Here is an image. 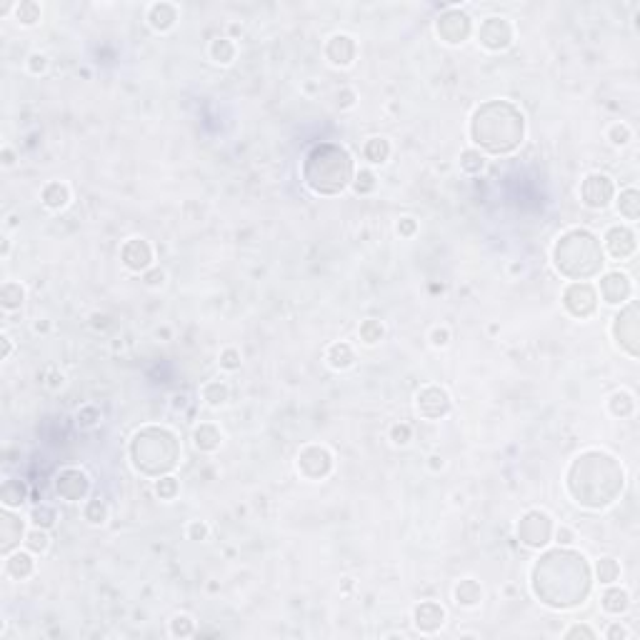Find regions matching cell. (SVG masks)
<instances>
[{"label":"cell","mask_w":640,"mask_h":640,"mask_svg":"<svg viewBox=\"0 0 640 640\" xmlns=\"http://www.w3.org/2000/svg\"><path fill=\"white\" fill-rule=\"evenodd\" d=\"M176 20H178V10H176V6H170V3H156V6H151V10H148V23H151V28L158 30V33L170 30V28L176 26Z\"/></svg>","instance_id":"22"},{"label":"cell","mask_w":640,"mask_h":640,"mask_svg":"<svg viewBox=\"0 0 640 640\" xmlns=\"http://www.w3.org/2000/svg\"><path fill=\"white\" fill-rule=\"evenodd\" d=\"M35 330H38V333L40 330H48V323H35Z\"/></svg>","instance_id":"63"},{"label":"cell","mask_w":640,"mask_h":640,"mask_svg":"<svg viewBox=\"0 0 640 640\" xmlns=\"http://www.w3.org/2000/svg\"><path fill=\"white\" fill-rule=\"evenodd\" d=\"M35 573V561L30 553H23V550H15V553H8L6 556V575L13 578V581H26Z\"/></svg>","instance_id":"21"},{"label":"cell","mask_w":640,"mask_h":640,"mask_svg":"<svg viewBox=\"0 0 640 640\" xmlns=\"http://www.w3.org/2000/svg\"><path fill=\"white\" fill-rule=\"evenodd\" d=\"M108 505H105V500H100V498H93V500H88V505H85V520L91 523V525H103L105 520H108Z\"/></svg>","instance_id":"37"},{"label":"cell","mask_w":640,"mask_h":640,"mask_svg":"<svg viewBox=\"0 0 640 640\" xmlns=\"http://www.w3.org/2000/svg\"><path fill=\"white\" fill-rule=\"evenodd\" d=\"M193 633H196V621H193L190 615L180 613L170 621V635H176V638H190Z\"/></svg>","instance_id":"40"},{"label":"cell","mask_w":640,"mask_h":640,"mask_svg":"<svg viewBox=\"0 0 640 640\" xmlns=\"http://www.w3.org/2000/svg\"><path fill=\"white\" fill-rule=\"evenodd\" d=\"M415 405H418V413L423 418L438 420L451 413V395H448V390H443L438 386H428L418 393Z\"/></svg>","instance_id":"11"},{"label":"cell","mask_w":640,"mask_h":640,"mask_svg":"<svg viewBox=\"0 0 640 640\" xmlns=\"http://www.w3.org/2000/svg\"><path fill=\"white\" fill-rule=\"evenodd\" d=\"M563 305L570 315L575 318H588L595 313L598 308V295H595V288L585 281H575L570 283L565 290H563Z\"/></svg>","instance_id":"8"},{"label":"cell","mask_w":640,"mask_h":640,"mask_svg":"<svg viewBox=\"0 0 640 640\" xmlns=\"http://www.w3.org/2000/svg\"><path fill=\"white\" fill-rule=\"evenodd\" d=\"M608 411L613 413L615 418H628V415H633V411H635V398L628 390L613 393L610 400H608Z\"/></svg>","instance_id":"31"},{"label":"cell","mask_w":640,"mask_h":640,"mask_svg":"<svg viewBox=\"0 0 640 640\" xmlns=\"http://www.w3.org/2000/svg\"><path fill=\"white\" fill-rule=\"evenodd\" d=\"M111 326V318L100 313H93V328H108Z\"/></svg>","instance_id":"58"},{"label":"cell","mask_w":640,"mask_h":640,"mask_svg":"<svg viewBox=\"0 0 640 640\" xmlns=\"http://www.w3.org/2000/svg\"><path fill=\"white\" fill-rule=\"evenodd\" d=\"M15 18H18L20 26H35L40 20V6L33 0H26L15 8Z\"/></svg>","instance_id":"39"},{"label":"cell","mask_w":640,"mask_h":640,"mask_svg":"<svg viewBox=\"0 0 640 640\" xmlns=\"http://www.w3.org/2000/svg\"><path fill=\"white\" fill-rule=\"evenodd\" d=\"M338 105H340V108H353V105H355V93L353 91H340L338 93Z\"/></svg>","instance_id":"57"},{"label":"cell","mask_w":640,"mask_h":640,"mask_svg":"<svg viewBox=\"0 0 640 640\" xmlns=\"http://www.w3.org/2000/svg\"><path fill=\"white\" fill-rule=\"evenodd\" d=\"M30 520H33L35 528L50 530L53 525H55V520H58V516H55V510H53L50 505H35V508L30 510Z\"/></svg>","instance_id":"38"},{"label":"cell","mask_w":640,"mask_h":640,"mask_svg":"<svg viewBox=\"0 0 640 640\" xmlns=\"http://www.w3.org/2000/svg\"><path fill=\"white\" fill-rule=\"evenodd\" d=\"M523 131H525V123H523V115L510 105V111L505 113L503 123H493V118L488 115V111L478 108L473 113L471 120V135L473 143L485 148L490 153H510L516 151L523 140Z\"/></svg>","instance_id":"5"},{"label":"cell","mask_w":640,"mask_h":640,"mask_svg":"<svg viewBox=\"0 0 640 640\" xmlns=\"http://www.w3.org/2000/svg\"><path fill=\"white\" fill-rule=\"evenodd\" d=\"M518 538L528 548H545L553 538V520L545 510H528L518 523Z\"/></svg>","instance_id":"6"},{"label":"cell","mask_w":640,"mask_h":640,"mask_svg":"<svg viewBox=\"0 0 640 640\" xmlns=\"http://www.w3.org/2000/svg\"><path fill=\"white\" fill-rule=\"evenodd\" d=\"M100 420V411L98 408H93V405H85V408H80L78 411V423L80 428H93V425Z\"/></svg>","instance_id":"46"},{"label":"cell","mask_w":640,"mask_h":640,"mask_svg":"<svg viewBox=\"0 0 640 640\" xmlns=\"http://www.w3.org/2000/svg\"><path fill=\"white\" fill-rule=\"evenodd\" d=\"M46 68H48V58L43 55V53H33V55L28 58V70L33 73V75L46 73Z\"/></svg>","instance_id":"50"},{"label":"cell","mask_w":640,"mask_h":640,"mask_svg":"<svg viewBox=\"0 0 640 640\" xmlns=\"http://www.w3.org/2000/svg\"><path fill=\"white\" fill-rule=\"evenodd\" d=\"M326 55L333 66H340V68L350 66L355 60V40L350 38V35H343V33L333 35V38L328 40Z\"/></svg>","instance_id":"20"},{"label":"cell","mask_w":640,"mask_h":640,"mask_svg":"<svg viewBox=\"0 0 640 640\" xmlns=\"http://www.w3.org/2000/svg\"><path fill=\"white\" fill-rule=\"evenodd\" d=\"M210 58L220 63V66H230L236 60V46L230 38H218L210 43Z\"/></svg>","instance_id":"33"},{"label":"cell","mask_w":640,"mask_h":640,"mask_svg":"<svg viewBox=\"0 0 640 640\" xmlns=\"http://www.w3.org/2000/svg\"><path fill=\"white\" fill-rule=\"evenodd\" d=\"M460 168H463L465 173H471V176H478V173L485 168V158L478 151H463L460 153Z\"/></svg>","instance_id":"42"},{"label":"cell","mask_w":640,"mask_h":640,"mask_svg":"<svg viewBox=\"0 0 640 640\" xmlns=\"http://www.w3.org/2000/svg\"><path fill=\"white\" fill-rule=\"evenodd\" d=\"M635 315H638V308L630 303L623 313H618L613 318L615 343H618L628 355H633V358L638 355V320H635Z\"/></svg>","instance_id":"10"},{"label":"cell","mask_w":640,"mask_h":640,"mask_svg":"<svg viewBox=\"0 0 640 640\" xmlns=\"http://www.w3.org/2000/svg\"><path fill=\"white\" fill-rule=\"evenodd\" d=\"M556 540L561 543V545H570V543L575 540L573 530H570V528H565V525H561V528L556 530Z\"/></svg>","instance_id":"55"},{"label":"cell","mask_w":640,"mask_h":640,"mask_svg":"<svg viewBox=\"0 0 640 640\" xmlns=\"http://www.w3.org/2000/svg\"><path fill=\"white\" fill-rule=\"evenodd\" d=\"M0 500H3V505L10 510L20 508V505L28 500V485L23 483V480H18V478H10V480H6L3 488H0Z\"/></svg>","instance_id":"26"},{"label":"cell","mask_w":640,"mask_h":640,"mask_svg":"<svg viewBox=\"0 0 640 640\" xmlns=\"http://www.w3.org/2000/svg\"><path fill=\"white\" fill-rule=\"evenodd\" d=\"M20 538H23V520L15 518L10 508H6L0 513V550H3V556L13 553Z\"/></svg>","instance_id":"19"},{"label":"cell","mask_w":640,"mask_h":640,"mask_svg":"<svg viewBox=\"0 0 640 640\" xmlns=\"http://www.w3.org/2000/svg\"><path fill=\"white\" fill-rule=\"evenodd\" d=\"M601 295L603 301L610 303V305H618V303H625L630 295H633V283L625 273L621 270H613V273H605L601 278Z\"/></svg>","instance_id":"17"},{"label":"cell","mask_w":640,"mask_h":640,"mask_svg":"<svg viewBox=\"0 0 640 640\" xmlns=\"http://www.w3.org/2000/svg\"><path fill=\"white\" fill-rule=\"evenodd\" d=\"M595 573H598V581L603 585H613L621 578V563L615 561V558H601L598 565H595Z\"/></svg>","instance_id":"35"},{"label":"cell","mask_w":640,"mask_h":640,"mask_svg":"<svg viewBox=\"0 0 640 640\" xmlns=\"http://www.w3.org/2000/svg\"><path fill=\"white\" fill-rule=\"evenodd\" d=\"M363 156L373 165H383L390 158V143H388L386 138H370L366 143V148H363Z\"/></svg>","instance_id":"32"},{"label":"cell","mask_w":640,"mask_h":640,"mask_svg":"<svg viewBox=\"0 0 640 640\" xmlns=\"http://www.w3.org/2000/svg\"><path fill=\"white\" fill-rule=\"evenodd\" d=\"M375 176H373L370 170H360L358 176L353 178V190L358 193V196H368V193H373L375 190Z\"/></svg>","instance_id":"44"},{"label":"cell","mask_w":640,"mask_h":640,"mask_svg":"<svg viewBox=\"0 0 640 640\" xmlns=\"http://www.w3.org/2000/svg\"><path fill=\"white\" fill-rule=\"evenodd\" d=\"M608 140H610L615 148H623V145H628L633 140V131H630L625 123H615L608 128Z\"/></svg>","instance_id":"43"},{"label":"cell","mask_w":640,"mask_h":640,"mask_svg":"<svg viewBox=\"0 0 640 640\" xmlns=\"http://www.w3.org/2000/svg\"><path fill=\"white\" fill-rule=\"evenodd\" d=\"M326 360L333 370H346V368H350L355 363V353L348 343H335V346L328 348Z\"/></svg>","instance_id":"28"},{"label":"cell","mask_w":640,"mask_h":640,"mask_svg":"<svg viewBox=\"0 0 640 640\" xmlns=\"http://www.w3.org/2000/svg\"><path fill=\"white\" fill-rule=\"evenodd\" d=\"M333 471V455L323 445H308L298 455V473L308 480H320Z\"/></svg>","instance_id":"9"},{"label":"cell","mask_w":640,"mask_h":640,"mask_svg":"<svg viewBox=\"0 0 640 640\" xmlns=\"http://www.w3.org/2000/svg\"><path fill=\"white\" fill-rule=\"evenodd\" d=\"M48 386H50L53 390H55V388H60V386H63V375H58V373H53L50 380H48Z\"/></svg>","instance_id":"62"},{"label":"cell","mask_w":640,"mask_h":640,"mask_svg":"<svg viewBox=\"0 0 640 640\" xmlns=\"http://www.w3.org/2000/svg\"><path fill=\"white\" fill-rule=\"evenodd\" d=\"M435 30H438V35L445 43L458 46V43H463V40L471 35V18H468L463 10H448L443 18H438Z\"/></svg>","instance_id":"14"},{"label":"cell","mask_w":640,"mask_h":640,"mask_svg":"<svg viewBox=\"0 0 640 640\" xmlns=\"http://www.w3.org/2000/svg\"><path fill=\"white\" fill-rule=\"evenodd\" d=\"M220 368H225V370H238V368H241V353H238L236 348H228V350H223Z\"/></svg>","instance_id":"49"},{"label":"cell","mask_w":640,"mask_h":640,"mask_svg":"<svg viewBox=\"0 0 640 640\" xmlns=\"http://www.w3.org/2000/svg\"><path fill=\"white\" fill-rule=\"evenodd\" d=\"M601 605H603V610L605 613H610V615H623L630 608V593H628L625 588H618V585H610V588L603 593V598H601Z\"/></svg>","instance_id":"24"},{"label":"cell","mask_w":640,"mask_h":640,"mask_svg":"<svg viewBox=\"0 0 640 640\" xmlns=\"http://www.w3.org/2000/svg\"><path fill=\"white\" fill-rule=\"evenodd\" d=\"M563 638H568V640H573V638H598V633H595L593 628L590 625H583V623H575V625H570L565 633H563Z\"/></svg>","instance_id":"48"},{"label":"cell","mask_w":640,"mask_h":640,"mask_svg":"<svg viewBox=\"0 0 640 640\" xmlns=\"http://www.w3.org/2000/svg\"><path fill=\"white\" fill-rule=\"evenodd\" d=\"M156 493L163 498V500H173V498L178 496V480H176V478H170V476L168 478H158V480H156Z\"/></svg>","instance_id":"45"},{"label":"cell","mask_w":640,"mask_h":640,"mask_svg":"<svg viewBox=\"0 0 640 640\" xmlns=\"http://www.w3.org/2000/svg\"><path fill=\"white\" fill-rule=\"evenodd\" d=\"M26 548L30 550V553H35V556L46 553V550L50 548V536H48V530L33 528L30 533H26Z\"/></svg>","instance_id":"36"},{"label":"cell","mask_w":640,"mask_h":640,"mask_svg":"<svg viewBox=\"0 0 640 640\" xmlns=\"http://www.w3.org/2000/svg\"><path fill=\"white\" fill-rule=\"evenodd\" d=\"M615 196V183L613 178L605 173H590L581 185V198L583 205L590 210H603L613 203Z\"/></svg>","instance_id":"7"},{"label":"cell","mask_w":640,"mask_h":640,"mask_svg":"<svg viewBox=\"0 0 640 640\" xmlns=\"http://www.w3.org/2000/svg\"><path fill=\"white\" fill-rule=\"evenodd\" d=\"M23 301H26V290H23L20 283H13V281L3 283V288H0V305H3L6 313L18 310V308L23 305Z\"/></svg>","instance_id":"29"},{"label":"cell","mask_w":640,"mask_h":640,"mask_svg":"<svg viewBox=\"0 0 640 640\" xmlns=\"http://www.w3.org/2000/svg\"><path fill=\"white\" fill-rule=\"evenodd\" d=\"M303 178L313 193L335 196L353 183V160L346 148L323 143L308 153L303 163Z\"/></svg>","instance_id":"2"},{"label":"cell","mask_w":640,"mask_h":640,"mask_svg":"<svg viewBox=\"0 0 640 640\" xmlns=\"http://www.w3.org/2000/svg\"><path fill=\"white\" fill-rule=\"evenodd\" d=\"M43 205L50 210H63L70 203V188H68L66 183H60V180H53V183H48L46 188H43Z\"/></svg>","instance_id":"27"},{"label":"cell","mask_w":640,"mask_h":640,"mask_svg":"<svg viewBox=\"0 0 640 640\" xmlns=\"http://www.w3.org/2000/svg\"><path fill=\"white\" fill-rule=\"evenodd\" d=\"M453 595H455L458 605L476 608V605H480V601H483V588H480V583H478V581H473V578H465V581H460L455 585Z\"/></svg>","instance_id":"25"},{"label":"cell","mask_w":640,"mask_h":640,"mask_svg":"<svg viewBox=\"0 0 640 640\" xmlns=\"http://www.w3.org/2000/svg\"><path fill=\"white\" fill-rule=\"evenodd\" d=\"M0 340H3V360H8L10 358V353H13V340L8 338V335H3Z\"/></svg>","instance_id":"60"},{"label":"cell","mask_w":640,"mask_h":640,"mask_svg":"<svg viewBox=\"0 0 640 640\" xmlns=\"http://www.w3.org/2000/svg\"><path fill=\"white\" fill-rule=\"evenodd\" d=\"M228 386L225 383H220V380H210L208 386L203 388V400L210 405V408H220V405L228 403Z\"/></svg>","instance_id":"34"},{"label":"cell","mask_w":640,"mask_h":640,"mask_svg":"<svg viewBox=\"0 0 640 640\" xmlns=\"http://www.w3.org/2000/svg\"><path fill=\"white\" fill-rule=\"evenodd\" d=\"M193 443H196L198 451L213 453V451H218V448H220L223 433L218 431L213 423H203V425H198L196 431H193Z\"/></svg>","instance_id":"23"},{"label":"cell","mask_w":640,"mask_h":640,"mask_svg":"<svg viewBox=\"0 0 640 640\" xmlns=\"http://www.w3.org/2000/svg\"><path fill=\"white\" fill-rule=\"evenodd\" d=\"M480 46L488 50H505L513 43V26L505 18H488L478 30Z\"/></svg>","instance_id":"12"},{"label":"cell","mask_w":640,"mask_h":640,"mask_svg":"<svg viewBox=\"0 0 640 640\" xmlns=\"http://www.w3.org/2000/svg\"><path fill=\"white\" fill-rule=\"evenodd\" d=\"M411 438H413L411 425L398 423V425H393V428H390V440L395 445H408V443H411Z\"/></svg>","instance_id":"47"},{"label":"cell","mask_w":640,"mask_h":640,"mask_svg":"<svg viewBox=\"0 0 640 640\" xmlns=\"http://www.w3.org/2000/svg\"><path fill=\"white\" fill-rule=\"evenodd\" d=\"M3 165H6V168L15 165V153L10 151V148H3Z\"/></svg>","instance_id":"61"},{"label":"cell","mask_w":640,"mask_h":640,"mask_svg":"<svg viewBox=\"0 0 640 640\" xmlns=\"http://www.w3.org/2000/svg\"><path fill=\"white\" fill-rule=\"evenodd\" d=\"M188 538L190 540H205L208 538V525L203 520H193L188 525Z\"/></svg>","instance_id":"53"},{"label":"cell","mask_w":640,"mask_h":640,"mask_svg":"<svg viewBox=\"0 0 640 640\" xmlns=\"http://www.w3.org/2000/svg\"><path fill=\"white\" fill-rule=\"evenodd\" d=\"M143 281L148 288H163L165 283V270L160 268H153V270H145L143 273Z\"/></svg>","instance_id":"51"},{"label":"cell","mask_w":640,"mask_h":640,"mask_svg":"<svg viewBox=\"0 0 640 640\" xmlns=\"http://www.w3.org/2000/svg\"><path fill=\"white\" fill-rule=\"evenodd\" d=\"M553 263L565 278H590L603 268L601 243L588 230H568L553 245Z\"/></svg>","instance_id":"3"},{"label":"cell","mask_w":640,"mask_h":640,"mask_svg":"<svg viewBox=\"0 0 640 640\" xmlns=\"http://www.w3.org/2000/svg\"><path fill=\"white\" fill-rule=\"evenodd\" d=\"M605 638L608 640H625V638H630V633H628V628L625 625H621V623H613V625H608V630H605Z\"/></svg>","instance_id":"54"},{"label":"cell","mask_w":640,"mask_h":640,"mask_svg":"<svg viewBox=\"0 0 640 640\" xmlns=\"http://www.w3.org/2000/svg\"><path fill=\"white\" fill-rule=\"evenodd\" d=\"M615 208H618V213H621L625 220H638V216H640V193L635 188H625L621 196H618Z\"/></svg>","instance_id":"30"},{"label":"cell","mask_w":640,"mask_h":640,"mask_svg":"<svg viewBox=\"0 0 640 640\" xmlns=\"http://www.w3.org/2000/svg\"><path fill=\"white\" fill-rule=\"evenodd\" d=\"M443 465L445 463H443V458H440V455H431V458H428V468H431V471H435V473L443 471Z\"/></svg>","instance_id":"59"},{"label":"cell","mask_w":640,"mask_h":640,"mask_svg":"<svg viewBox=\"0 0 640 640\" xmlns=\"http://www.w3.org/2000/svg\"><path fill=\"white\" fill-rule=\"evenodd\" d=\"M120 258H123V265L133 273H145L151 270L153 265V248L148 245V241L143 238H131L125 243L123 250H120Z\"/></svg>","instance_id":"15"},{"label":"cell","mask_w":640,"mask_h":640,"mask_svg":"<svg viewBox=\"0 0 640 640\" xmlns=\"http://www.w3.org/2000/svg\"><path fill=\"white\" fill-rule=\"evenodd\" d=\"M590 573L585 556L573 550H550L533 565L530 585L533 593L548 608L568 610V608L583 605L590 593V583L585 581H565L570 575Z\"/></svg>","instance_id":"1"},{"label":"cell","mask_w":640,"mask_h":640,"mask_svg":"<svg viewBox=\"0 0 640 640\" xmlns=\"http://www.w3.org/2000/svg\"><path fill=\"white\" fill-rule=\"evenodd\" d=\"M88 490H91V478L85 476L83 471H78V468H66L55 478V493L60 498L70 500V503L88 496Z\"/></svg>","instance_id":"13"},{"label":"cell","mask_w":640,"mask_h":640,"mask_svg":"<svg viewBox=\"0 0 640 640\" xmlns=\"http://www.w3.org/2000/svg\"><path fill=\"white\" fill-rule=\"evenodd\" d=\"M603 241H605L608 253L613 255L615 261H625V258H630V255L635 253V248H638L635 233L630 228H625V225H613V228H608Z\"/></svg>","instance_id":"16"},{"label":"cell","mask_w":640,"mask_h":640,"mask_svg":"<svg viewBox=\"0 0 640 640\" xmlns=\"http://www.w3.org/2000/svg\"><path fill=\"white\" fill-rule=\"evenodd\" d=\"M131 458L138 473L145 476H160L173 471L178 465V438L165 428H145L133 438Z\"/></svg>","instance_id":"4"},{"label":"cell","mask_w":640,"mask_h":640,"mask_svg":"<svg viewBox=\"0 0 640 640\" xmlns=\"http://www.w3.org/2000/svg\"><path fill=\"white\" fill-rule=\"evenodd\" d=\"M383 335H386V328H383L380 320H366V323L360 326V338H363V343H368V346L380 343Z\"/></svg>","instance_id":"41"},{"label":"cell","mask_w":640,"mask_h":640,"mask_svg":"<svg viewBox=\"0 0 640 640\" xmlns=\"http://www.w3.org/2000/svg\"><path fill=\"white\" fill-rule=\"evenodd\" d=\"M415 228H418V225H415V220H413V218H403V220L398 223V233H400V236H413V233H415Z\"/></svg>","instance_id":"56"},{"label":"cell","mask_w":640,"mask_h":640,"mask_svg":"<svg viewBox=\"0 0 640 640\" xmlns=\"http://www.w3.org/2000/svg\"><path fill=\"white\" fill-rule=\"evenodd\" d=\"M413 623H415V628L425 635L438 633L445 623V608L435 601H423L420 605H415V610H413Z\"/></svg>","instance_id":"18"},{"label":"cell","mask_w":640,"mask_h":640,"mask_svg":"<svg viewBox=\"0 0 640 640\" xmlns=\"http://www.w3.org/2000/svg\"><path fill=\"white\" fill-rule=\"evenodd\" d=\"M431 343L435 348H445L451 343V330L448 328H433L431 330Z\"/></svg>","instance_id":"52"}]
</instances>
